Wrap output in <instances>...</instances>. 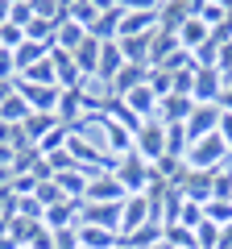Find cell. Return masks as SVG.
Instances as JSON below:
<instances>
[{"mask_svg":"<svg viewBox=\"0 0 232 249\" xmlns=\"http://www.w3.org/2000/svg\"><path fill=\"white\" fill-rule=\"evenodd\" d=\"M228 145L220 142V133H212V137H199V142H191V150H187V166L191 170H220L224 162H228Z\"/></svg>","mask_w":232,"mask_h":249,"instance_id":"1","label":"cell"},{"mask_svg":"<svg viewBox=\"0 0 232 249\" xmlns=\"http://www.w3.org/2000/svg\"><path fill=\"white\" fill-rule=\"evenodd\" d=\"M112 175H116V183L125 187L129 196H141V191H149V178H153V170H149V162H141L137 154H125V158H116Z\"/></svg>","mask_w":232,"mask_h":249,"instance_id":"2","label":"cell"},{"mask_svg":"<svg viewBox=\"0 0 232 249\" xmlns=\"http://www.w3.org/2000/svg\"><path fill=\"white\" fill-rule=\"evenodd\" d=\"M133 154L141 162H158V158H166V124L162 121H145L141 129H137V137H133Z\"/></svg>","mask_w":232,"mask_h":249,"instance_id":"3","label":"cell"},{"mask_svg":"<svg viewBox=\"0 0 232 249\" xmlns=\"http://www.w3.org/2000/svg\"><path fill=\"white\" fill-rule=\"evenodd\" d=\"M158 29V4H129L120 21V37H149Z\"/></svg>","mask_w":232,"mask_h":249,"instance_id":"4","label":"cell"},{"mask_svg":"<svg viewBox=\"0 0 232 249\" xmlns=\"http://www.w3.org/2000/svg\"><path fill=\"white\" fill-rule=\"evenodd\" d=\"M125 13H129L125 0H112V4H104V9H99V21L87 29V34L96 37V42H116V37H120V21H125Z\"/></svg>","mask_w":232,"mask_h":249,"instance_id":"5","label":"cell"},{"mask_svg":"<svg viewBox=\"0 0 232 249\" xmlns=\"http://www.w3.org/2000/svg\"><path fill=\"white\" fill-rule=\"evenodd\" d=\"M125 199H129V191L116 183V175H91L83 204H125Z\"/></svg>","mask_w":232,"mask_h":249,"instance_id":"6","label":"cell"},{"mask_svg":"<svg viewBox=\"0 0 232 249\" xmlns=\"http://www.w3.org/2000/svg\"><path fill=\"white\" fill-rule=\"evenodd\" d=\"M149 196H129L125 204H120V237H129V232H137V229H145L149 224Z\"/></svg>","mask_w":232,"mask_h":249,"instance_id":"7","label":"cell"},{"mask_svg":"<svg viewBox=\"0 0 232 249\" xmlns=\"http://www.w3.org/2000/svg\"><path fill=\"white\" fill-rule=\"evenodd\" d=\"M191 17H195V0H166V4H158V29H166V34H179Z\"/></svg>","mask_w":232,"mask_h":249,"instance_id":"8","label":"cell"},{"mask_svg":"<svg viewBox=\"0 0 232 249\" xmlns=\"http://www.w3.org/2000/svg\"><path fill=\"white\" fill-rule=\"evenodd\" d=\"M220 104H195V112H191L187 121V137L191 142H199V137H212L215 129H220Z\"/></svg>","mask_w":232,"mask_h":249,"instance_id":"9","label":"cell"},{"mask_svg":"<svg viewBox=\"0 0 232 249\" xmlns=\"http://www.w3.org/2000/svg\"><path fill=\"white\" fill-rule=\"evenodd\" d=\"M17 96H25V104L33 112H58V96L63 88H33V83H21L17 79Z\"/></svg>","mask_w":232,"mask_h":249,"instance_id":"10","label":"cell"},{"mask_svg":"<svg viewBox=\"0 0 232 249\" xmlns=\"http://www.w3.org/2000/svg\"><path fill=\"white\" fill-rule=\"evenodd\" d=\"M50 62H54V79H58V88H63V91L87 88V83H83V75H79V67H75V58H71L66 50H58V46H54V50H50Z\"/></svg>","mask_w":232,"mask_h":249,"instance_id":"11","label":"cell"},{"mask_svg":"<svg viewBox=\"0 0 232 249\" xmlns=\"http://www.w3.org/2000/svg\"><path fill=\"white\" fill-rule=\"evenodd\" d=\"M224 71H195V91L191 100L195 104H220V91H224Z\"/></svg>","mask_w":232,"mask_h":249,"instance_id":"12","label":"cell"},{"mask_svg":"<svg viewBox=\"0 0 232 249\" xmlns=\"http://www.w3.org/2000/svg\"><path fill=\"white\" fill-rule=\"evenodd\" d=\"M79 224H99V229L120 232V204H83Z\"/></svg>","mask_w":232,"mask_h":249,"instance_id":"13","label":"cell"},{"mask_svg":"<svg viewBox=\"0 0 232 249\" xmlns=\"http://www.w3.org/2000/svg\"><path fill=\"white\" fill-rule=\"evenodd\" d=\"M79 249H120L125 241H120V232L112 229H99V224H79Z\"/></svg>","mask_w":232,"mask_h":249,"instance_id":"14","label":"cell"},{"mask_svg":"<svg viewBox=\"0 0 232 249\" xmlns=\"http://www.w3.org/2000/svg\"><path fill=\"white\" fill-rule=\"evenodd\" d=\"M83 108H87V96H83V88H71V91H63L58 96V121L66 124V129H75V124L83 121Z\"/></svg>","mask_w":232,"mask_h":249,"instance_id":"15","label":"cell"},{"mask_svg":"<svg viewBox=\"0 0 232 249\" xmlns=\"http://www.w3.org/2000/svg\"><path fill=\"white\" fill-rule=\"evenodd\" d=\"M191 112H195V100H187V96H166L158 104V121L162 124H187Z\"/></svg>","mask_w":232,"mask_h":249,"instance_id":"16","label":"cell"},{"mask_svg":"<svg viewBox=\"0 0 232 249\" xmlns=\"http://www.w3.org/2000/svg\"><path fill=\"white\" fill-rule=\"evenodd\" d=\"M182 196L191 199V204H212V170H187V178H182Z\"/></svg>","mask_w":232,"mask_h":249,"instance_id":"17","label":"cell"},{"mask_svg":"<svg viewBox=\"0 0 232 249\" xmlns=\"http://www.w3.org/2000/svg\"><path fill=\"white\" fill-rule=\"evenodd\" d=\"M99 46H104V42H96V37L87 34V37H83V46L71 54V58H75V67H79V75H83V83H87V79H96V71H99Z\"/></svg>","mask_w":232,"mask_h":249,"instance_id":"18","label":"cell"},{"mask_svg":"<svg viewBox=\"0 0 232 249\" xmlns=\"http://www.w3.org/2000/svg\"><path fill=\"white\" fill-rule=\"evenodd\" d=\"M120 67H125V54H120V46H116V42H104V46H99V71H96V79L108 88V83L120 75Z\"/></svg>","mask_w":232,"mask_h":249,"instance_id":"19","label":"cell"},{"mask_svg":"<svg viewBox=\"0 0 232 249\" xmlns=\"http://www.w3.org/2000/svg\"><path fill=\"white\" fill-rule=\"evenodd\" d=\"M58 124H63V121H58V116H54V112H29V121L21 124V129H25L29 145H33V150H37V145L46 142V133H54Z\"/></svg>","mask_w":232,"mask_h":249,"instance_id":"20","label":"cell"},{"mask_svg":"<svg viewBox=\"0 0 232 249\" xmlns=\"http://www.w3.org/2000/svg\"><path fill=\"white\" fill-rule=\"evenodd\" d=\"M120 241H125V249H158V245H166V224H145V229L129 232Z\"/></svg>","mask_w":232,"mask_h":249,"instance_id":"21","label":"cell"},{"mask_svg":"<svg viewBox=\"0 0 232 249\" xmlns=\"http://www.w3.org/2000/svg\"><path fill=\"white\" fill-rule=\"evenodd\" d=\"M42 58H50V46H37V42H21L17 50H13V67H17V79L33 67V62H42Z\"/></svg>","mask_w":232,"mask_h":249,"instance_id":"22","label":"cell"},{"mask_svg":"<svg viewBox=\"0 0 232 249\" xmlns=\"http://www.w3.org/2000/svg\"><path fill=\"white\" fill-rule=\"evenodd\" d=\"M125 104L133 108L141 121H158V104H162V100L153 96L149 88H137V91H129V96H125Z\"/></svg>","mask_w":232,"mask_h":249,"instance_id":"23","label":"cell"},{"mask_svg":"<svg viewBox=\"0 0 232 249\" xmlns=\"http://www.w3.org/2000/svg\"><path fill=\"white\" fill-rule=\"evenodd\" d=\"M54 183H58V191H63L66 199H83V196H87V183H91V175L75 166V170H66V175H58Z\"/></svg>","mask_w":232,"mask_h":249,"instance_id":"24","label":"cell"},{"mask_svg":"<svg viewBox=\"0 0 232 249\" xmlns=\"http://www.w3.org/2000/svg\"><path fill=\"white\" fill-rule=\"evenodd\" d=\"M203 42H212V29H207V25H203L199 17H191L187 25L179 29V46H182V50H191V54H195V50H199Z\"/></svg>","mask_w":232,"mask_h":249,"instance_id":"25","label":"cell"},{"mask_svg":"<svg viewBox=\"0 0 232 249\" xmlns=\"http://www.w3.org/2000/svg\"><path fill=\"white\" fill-rule=\"evenodd\" d=\"M195 17L203 21L207 29H220L224 21H228V4H220V0H195Z\"/></svg>","mask_w":232,"mask_h":249,"instance_id":"26","label":"cell"},{"mask_svg":"<svg viewBox=\"0 0 232 249\" xmlns=\"http://www.w3.org/2000/svg\"><path fill=\"white\" fill-rule=\"evenodd\" d=\"M99 9H104V4H91V0H71V4H66V17H71L79 29H91V25L99 21Z\"/></svg>","mask_w":232,"mask_h":249,"instance_id":"27","label":"cell"},{"mask_svg":"<svg viewBox=\"0 0 232 249\" xmlns=\"http://www.w3.org/2000/svg\"><path fill=\"white\" fill-rule=\"evenodd\" d=\"M29 112H33V108H29V104H25V96H17V91H13V96L0 104V121H4V124H25V121H29Z\"/></svg>","mask_w":232,"mask_h":249,"instance_id":"28","label":"cell"},{"mask_svg":"<svg viewBox=\"0 0 232 249\" xmlns=\"http://www.w3.org/2000/svg\"><path fill=\"white\" fill-rule=\"evenodd\" d=\"M83 37H87V29H79L71 17H66L63 25H58V37H54V46H58V50H66V54H75V50L83 46Z\"/></svg>","mask_w":232,"mask_h":249,"instance_id":"29","label":"cell"},{"mask_svg":"<svg viewBox=\"0 0 232 249\" xmlns=\"http://www.w3.org/2000/svg\"><path fill=\"white\" fill-rule=\"evenodd\" d=\"M187 150H191L187 124H166V154L170 158H187Z\"/></svg>","mask_w":232,"mask_h":249,"instance_id":"30","label":"cell"},{"mask_svg":"<svg viewBox=\"0 0 232 249\" xmlns=\"http://www.w3.org/2000/svg\"><path fill=\"white\" fill-rule=\"evenodd\" d=\"M166 249H199L195 229H187V224H166Z\"/></svg>","mask_w":232,"mask_h":249,"instance_id":"31","label":"cell"},{"mask_svg":"<svg viewBox=\"0 0 232 249\" xmlns=\"http://www.w3.org/2000/svg\"><path fill=\"white\" fill-rule=\"evenodd\" d=\"M145 88H149L158 100H166L170 91H174V75H170V71H162V67H149V79H145Z\"/></svg>","mask_w":232,"mask_h":249,"instance_id":"32","label":"cell"},{"mask_svg":"<svg viewBox=\"0 0 232 249\" xmlns=\"http://www.w3.org/2000/svg\"><path fill=\"white\" fill-rule=\"evenodd\" d=\"M203 220H212L215 229L232 224V199H212V204H203Z\"/></svg>","mask_w":232,"mask_h":249,"instance_id":"33","label":"cell"},{"mask_svg":"<svg viewBox=\"0 0 232 249\" xmlns=\"http://www.w3.org/2000/svg\"><path fill=\"white\" fill-rule=\"evenodd\" d=\"M29 21H33V0H13V4H9V25L25 29Z\"/></svg>","mask_w":232,"mask_h":249,"instance_id":"34","label":"cell"},{"mask_svg":"<svg viewBox=\"0 0 232 249\" xmlns=\"http://www.w3.org/2000/svg\"><path fill=\"white\" fill-rule=\"evenodd\" d=\"M33 199H37V204H42V208H54V204H63V191H58V183H54V178H50V183H37V191H33Z\"/></svg>","mask_w":232,"mask_h":249,"instance_id":"35","label":"cell"},{"mask_svg":"<svg viewBox=\"0 0 232 249\" xmlns=\"http://www.w3.org/2000/svg\"><path fill=\"white\" fill-rule=\"evenodd\" d=\"M195 245H199V249H215V245H220V229H215L212 220H203V224L195 229Z\"/></svg>","mask_w":232,"mask_h":249,"instance_id":"36","label":"cell"},{"mask_svg":"<svg viewBox=\"0 0 232 249\" xmlns=\"http://www.w3.org/2000/svg\"><path fill=\"white\" fill-rule=\"evenodd\" d=\"M25 42V29H17V25H0V50H17V46Z\"/></svg>","mask_w":232,"mask_h":249,"instance_id":"37","label":"cell"},{"mask_svg":"<svg viewBox=\"0 0 232 249\" xmlns=\"http://www.w3.org/2000/svg\"><path fill=\"white\" fill-rule=\"evenodd\" d=\"M191 91H195V67H187V71L174 75V91H170V96H187L191 100Z\"/></svg>","mask_w":232,"mask_h":249,"instance_id":"38","label":"cell"},{"mask_svg":"<svg viewBox=\"0 0 232 249\" xmlns=\"http://www.w3.org/2000/svg\"><path fill=\"white\" fill-rule=\"evenodd\" d=\"M179 224H187V229H199V224H203V208L199 204H182V212H179Z\"/></svg>","mask_w":232,"mask_h":249,"instance_id":"39","label":"cell"},{"mask_svg":"<svg viewBox=\"0 0 232 249\" xmlns=\"http://www.w3.org/2000/svg\"><path fill=\"white\" fill-rule=\"evenodd\" d=\"M54 249H79V232H75V229L54 232Z\"/></svg>","mask_w":232,"mask_h":249,"instance_id":"40","label":"cell"},{"mask_svg":"<svg viewBox=\"0 0 232 249\" xmlns=\"http://www.w3.org/2000/svg\"><path fill=\"white\" fill-rule=\"evenodd\" d=\"M215 133H220V142H224V145L232 150V116H228V112L220 116V129H215Z\"/></svg>","mask_w":232,"mask_h":249,"instance_id":"41","label":"cell"},{"mask_svg":"<svg viewBox=\"0 0 232 249\" xmlns=\"http://www.w3.org/2000/svg\"><path fill=\"white\" fill-rule=\"evenodd\" d=\"M220 112L232 116V83H224V91H220Z\"/></svg>","mask_w":232,"mask_h":249,"instance_id":"42","label":"cell"},{"mask_svg":"<svg viewBox=\"0 0 232 249\" xmlns=\"http://www.w3.org/2000/svg\"><path fill=\"white\" fill-rule=\"evenodd\" d=\"M215 249H232V224L220 229V245H215Z\"/></svg>","mask_w":232,"mask_h":249,"instance_id":"43","label":"cell"},{"mask_svg":"<svg viewBox=\"0 0 232 249\" xmlns=\"http://www.w3.org/2000/svg\"><path fill=\"white\" fill-rule=\"evenodd\" d=\"M120 249H125V245H120Z\"/></svg>","mask_w":232,"mask_h":249,"instance_id":"44","label":"cell"}]
</instances>
